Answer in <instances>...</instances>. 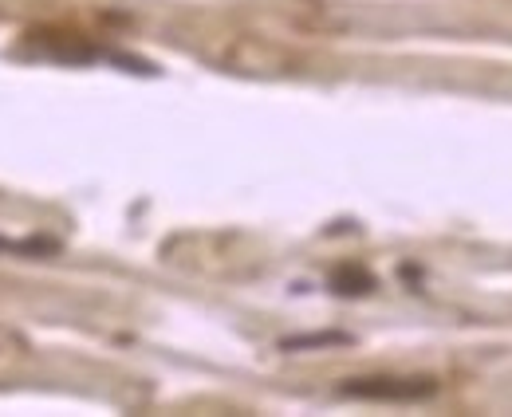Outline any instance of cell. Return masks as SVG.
<instances>
[{
  "label": "cell",
  "instance_id": "1",
  "mask_svg": "<svg viewBox=\"0 0 512 417\" xmlns=\"http://www.w3.org/2000/svg\"><path fill=\"white\" fill-rule=\"evenodd\" d=\"M390 382V378H386ZM343 394H359V398H394V402H406V398H426V394H434V382H418V386H398V382H390V386H375V382H359V386H347Z\"/></svg>",
  "mask_w": 512,
  "mask_h": 417
}]
</instances>
